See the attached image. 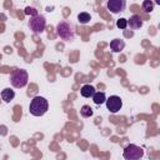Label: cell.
I'll use <instances>...</instances> for the list:
<instances>
[{"mask_svg":"<svg viewBox=\"0 0 160 160\" xmlns=\"http://www.w3.org/2000/svg\"><path fill=\"white\" fill-rule=\"evenodd\" d=\"M56 34L65 41H71L75 38V26L70 21L61 20L56 25Z\"/></svg>","mask_w":160,"mask_h":160,"instance_id":"6da1fadb","label":"cell"},{"mask_svg":"<svg viewBox=\"0 0 160 160\" xmlns=\"http://www.w3.org/2000/svg\"><path fill=\"white\" fill-rule=\"evenodd\" d=\"M49 109V102L45 98L42 96H35L31 101H30V106H29V111L31 115L34 116H42Z\"/></svg>","mask_w":160,"mask_h":160,"instance_id":"7a4b0ae2","label":"cell"},{"mask_svg":"<svg viewBox=\"0 0 160 160\" xmlns=\"http://www.w3.org/2000/svg\"><path fill=\"white\" fill-rule=\"evenodd\" d=\"M28 80H29V75L28 71L24 69H15L10 75V82L16 89L24 88L28 84Z\"/></svg>","mask_w":160,"mask_h":160,"instance_id":"3957f363","label":"cell"},{"mask_svg":"<svg viewBox=\"0 0 160 160\" xmlns=\"http://www.w3.org/2000/svg\"><path fill=\"white\" fill-rule=\"evenodd\" d=\"M29 26L30 29L35 32V34H41L46 26V20L42 15H35V16H31L30 18V21H29Z\"/></svg>","mask_w":160,"mask_h":160,"instance_id":"277c9868","label":"cell"},{"mask_svg":"<svg viewBox=\"0 0 160 160\" xmlns=\"http://www.w3.org/2000/svg\"><path fill=\"white\" fill-rule=\"evenodd\" d=\"M142 155H144V150L138 145L130 144L124 149V158L126 160H138L142 158Z\"/></svg>","mask_w":160,"mask_h":160,"instance_id":"5b68a950","label":"cell"},{"mask_svg":"<svg viewBox=\"0 0 160 160\" xmlns=\"http://www.w3.org/2000/svg\"><path fill=\"white\" fill-rule=\"evenodd\" d=\"M105 102H106L108 110H109L110 112H112V114L118 112V111L121 109V106H122V101H121L120 96H116V95L109 96V98L105 100Z\"/></svg>","mask_w":160,"mask_h":160,"instance_id":"8992f818","label":"cell"},{"mask_svg":"<svg viewBox=\"0 0 160 160\" xmlns=\"http://www.w3.org/2000/svg\"><path fill=\"white\" fill-rule=\"evenodd\" d=\"M108 10L112 14H119L125 10L126 8V0H108Z\"/></svg>","mask_w":160,"mask_h":160,"instance_id":"52a82bcc","label":"cell"},{"mask_svg":"<svg viewBox=\"0 0 160 160\" xmlns=\"http://www.w3.org/2000/svg\"><path fill=\"white\" fill-rule=\"evenodd\" d=\"M128 26H130V29L132 30H138L142 26V20L139 15H132L130 16V19L128 20Z\"/></svg>","mask_w":160,"mask_h":160,"instance_id":"ba28073f","label":"cell"},{"mask_svg":"<svg viewBox=\"0 0 160 160\" xmlns=\"http://www.w3.org/2000/svg\"><path fill=\"white\" fill-rule=\"evenodd\" d=\"M125 48V41L122 39H114L110 41V49L114 52H120Z\"/></svg>","mask_w":160,"mask_h":160,"instance_id":"9c48e42d","label":"cell"},{"mask_svg":"<svg viewBox=\"0 0 160 160\" xmlns=\"http://www.w3.org/2000/svg\"><path fill=\"white\" fill-rule=\"evenodd\" d=\"M14 98H15V92H14V90L10 89V88H5V89L1 91V99H2L5 102H10Z\"/></svg>","mask_w":160,"mask_h":160,"instance_id":"30bf717a","label":"cell"},{"mask_svg":"<svg viewBox=\"0 0 160 160\" xmlns=\"http://www.w3.org/2000/svg\"><path fill=\"white\" fill-rule=\"evenodd\" d=\"M94 92H95V88L91 86V85H84L80 90V94L84 98H92Z\"/></svg>","mask_w":160,"mask_h":160,"instance_id":"8fae6325","label":"cell"},{"mask_svg":"<svg viewBox=\"0 0 160 160\" xmlns=\"http://www.w3.org/2000/svg\"><path fill=\"white\" fill-rule=\"evenodd\" d=\"M92 100H94V102L96 104V105H101V104H104L105 102V100H106V96H105V94L104 92H94V95H92Z\"/></svg>","mask_w":160,"mask_h":160,"instance_id":"7c38bea8","label":"cell"},{"mask_svg":"<svg viewBox=\"0 0 160 160\" xmlns=\"http://www.w3.org/2000/svg\"><path fill=\"white\" fill-rule=\"evenodd\" d=\"M80 114L82 118H90L94 114V111L90 105H82V108L80 109Z\"/></svg>","mask_w":160,"mask_h":160,"instance_id":"4fadbf2b","label":"cell"},{"mask_svg":"<svg viewBox=\"0 0 160 160\" xmlns=\"http://www.w3.org/2000/svg\"><path fill=\"white\" fill-rule=\"evenodd\" d=\"M78 20H79L80 24H88V22L91 20V16H90V14H88V12H80V14L78 15Z\"/></svg>","mask_w":160,"mask_h":160,"instance_id":"5bb4252c","label":"cell"},{"mask_svg":"<svg viewBox=\"0 0 160 160\" xmlns=\"http://www.w3.org/2000/svg\"><path fill=\"white\" fill-rule=\"evenodd\" d=\"M142 10L145 12H151L154 10V2H152V0H144L142 1Z\"/></svg>","mask_w":160,"mask_h":160,"instance_id":"9a60e30c","label":"cell"},{"mask_svg":"<svg viewBox=\"0 0 160 160\" xmlns=\"http://www.w3.org/2000/svg\"><path fill=\"white\" fill-rule=\"evenodd\" d=\"M116 26H118L119 29H126V26H128V20L124 19V18L116 20Z\"/></svg>","mask_w":160,"mask_h":160,"instance_id":"2e32d148","label":"cell"},{"mask_svg":"<svg viewBox=\"0 0 160 160\" xmlns=\"http://www.w3.org/2000/svg\"><path fill=\"white\" fill-rule=\"evenodd\" d=\"M25 14H26V15L35 16V15H38V10H36V9H34V8L28 6V8H25Z\"/></svg>","mask_w":160,"mask_h":160,"instance_id":"e0dca14e","label":"cell"},{"mask_svg":"<svg viewBox=\"0 0 160 160\" xmlns=\"http://www.w3.org/2000/svg\"><path fill=\"white\" fill-rule=\"evenodd\" d=\"M155 2H156V4H159V5H160V0H155Z\"/></svg>","mask_w":160,"mask_h":160,"instance_id":"ac0fdd59","label":"cell"}]
</instances>
